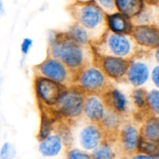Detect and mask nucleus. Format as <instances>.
Instances as JSON below:
<instances>
[{"label": "nucleus", "mask_w": 159, "mask_h": 159, "mask_svg": "<svg viewBox=\"0 0 159 159\" xmlns=\"http://www.w3.org/2000/svg\"><path fill=\"white\" fill-rule=\"evenodd\" d=\"M48 55L62 61L75 75L87 65L94 64V53L91 46L78 44L65 32L50 34Z\"/></svg>", "instance_id": "f257e3e1"}, {"label": "nucleus", "mask_w": 159, "mask_h": 159, "mask_svg": "<svg viewBox=\"0 0 159 159\" xmlns=\"http://www.w3.org/2000/svg\"><path fill=\"white\" fill-rule=\"evenodd\" d=\"M66 10L75 23L88 31L91 44L102 37L107 31L106 13L94 0H71Z\"/></svg>", "instance_id": "f03ea898"}, {"label": "nucleus", "mask_w": 159, "mask_h": 159, "mask_svg": "<svg viewBox=\"0 0 159 159\" xmlns=\"http://www.w3.org/2000/svg\"><path fill=\"white\" fill-rule=\"evenodd\" d=\"M91 48L96 55L113 56L127 60L137 57L140 51L131 35L115 34L109 30L99 40L92 43Z\"/></svg>", "instance_id": "7ed1b4c3"}, {"label": "nucleus", "mask_w": 159, "mask_h": 159, "mask_svg": "<svg viewBox=\"0 0 159 159\" xmlns=\"http://www.w3.org/2000/svg\"><path fill=\"white\" fill-rule=\"evenodd\" d=\"M86 94L77 87L72 85L63 92L53 107L59 119L73 123L83 116Z\"/></svg>", "instance_id": "20e7f679"}, {"label": "nucleus", "mask_w": 159, "mask_h": 159, "mask_svg": "<svg viewBox=\"0 0 159 159\" xmlns=\"http://www.w3.org/2000/svg\"><path fill=\"white\" fill-rule=\"evenodd\" d=\"M73 85L86 95H101L111 86L110 80L95 64L87 65L75 75Z\"/></svg>", "instance_id": "39448f33"}, {"label": "nucleus", "mask_w": 159, "mask_h": 159, "mask_svg": "<svg viewBox=\"0 0 159 159\" xmlns=\"http://www.w3.org/2000/svg\"><path fill=\"white\" fill-rule=\"evenodd\" d=\"M34 75L47 78L67 88L73 85L75 78V73L66 65L49 55H47L43 61L34 66Z\"/></svg>", "instance_id": "423d86ee"}, {"label": "nucleus", "mask_w": 159, "mask_h": 159, "mask_svg": "<svg viewBox=\"0 0 159 159\" xmlns=\"http://www.w3.org/2000/svg\"><path fill=\"white\" fill-rule=\"evenodd\" d=\"M33 88L38 107L53 108L67 87L47 78L34 75Z\"/></svg>", "instance_id": "0eeeda50"}, {"label": "nucleus", "mask_w": 159, "mask_h": 159, "mask_svg": "<svg viewBox=\"0 0 159 159\" xmlns=\"http://www.w3.org/2000/svg\"><path fill=\"white\" fill-rule=\"evenodd\" d=\"M94 64L110 81L117 82L126 81L129 60L113 56L94 54Z\"/></svg>", "instance_id": "6e6552de"}, {"label": "nucleus", "mask_w": 159, "mask_h": 159, "mask_svg": "<svg viewBox=\"0 0 159 159\" xmlns=\"http://www.w3.org/2000/svg\"><path fill=\"white\" fill-rule=\"evenodd\" d=\"M131 37L139 48L154 50L159 47V26L150 23L134 25Z\"/></svg>", "instance_id": "1a4fd4ad"}, {"label": "nucleus", "mask_w": 159, "mask_h": 159, "mask_svg": "<svg viewBox=\"0 0 159 159\" xmlns=\"http://www.w3.org/2000/svg\"><path fill=\"white\" fill-rule=\"evenodd\" d=\"M116 140L123 154L128 157L132 156L137 153L140 129L132 123L123 124L118 130Z\"/></svg>", "instance_id": "9d476101"}, {"label": "nucleus", "mask_w": 159, "mask_h": 159, "mask_svg": "<svg viewBox=\"0 0 159 159\" xmlns=\"http://www.w3.org/2000/svg\"><path fill=\"white\" fill-rule=\"evenodd\" d=\"M78 142L84 151H93L104 141V134L98 124L86 121L80 128Z\"/></svg>", "instance_id": "9b49d317"}, {"label": "nucleus", "mask_w": 159, "mask_h": 159, "mask_svg": "<svg viewBox=\"0 0 159 159\" xmlns=\"http://www.w3.org/2000/svg\"><path fill=\"white\" fill-rule=\"evenodd\" d=\"M151 78L149 65L144 61L139 60L137 57L129 60V68L126 73V81L134 88H142Z\"/></svg>", "instance_id": "f8f14e48"}, {"label": "nucleus", "mask_w": 159, "mask_h": 159, "mask_svg": "<svg viewBox=\"0 0 159 159\" xmlns=\"http://www.w3.org/2000/svg\"><path fill=\"white\" fill-rule=\"evenodd\" d=\"M107 107L100 95H86L83 117L87 122L99 124L105 114Z\"/></svg>", "instance_id": "ddd939ff"}, {"label": "nucleus", "mask_w": 159, "mask_h": 159, "mask_svg": "<svg viewBox=\"0 0 159 159\" xmlns=\"http://www.w3.org/2000/svg\"><path fill=\"white\" fill-rule=\"evenodd\" d=\"M106 107L109 110L123 116L128 112L129 101L126 95L118 89L111 86L101 95Z\"/></svg>", "instance_id": "4468645a"}, {"label": "nucleus", "mask_w": 159, "mask_h": 159, "mask_svg": "<svg viewBox=\"0 0 159 159\" xmlns=\"http://www.w3.org/2000/svg\"><path fill=\"white\" fill-rule=\"evenodd\" d=\"M106 26L107 30L115 34L131 35L134 23L132 19L115 11L106 14Z\"/></svg>", "instance_id": "2eb2a0df"}, {"label": "nucleus", "mask_w": 159, "mask_h": 159, "mask_svg": "<svg viewBox=\"0 0 159 159\" xmlns=\"http://www.w3.org/2000/svg\"><path fill=\"white\" fill-rule=\"evenodd\" d=\"M123 116L118 114L107 108L105 114L99 123V126L104 134V141L110 142L114 139H117L118 130L123 124Z\"/></svg>", "instance_id": "dca6fc26"}, {"label": "nucleus", "mask_w": 159, "mask_h": 159, "mask_svg": "<svg viewBox=\"0 0 159 159\" xmlns=\"http://www.w3.org/2000/svg\"><path fill=\"white\" fill-rule=\"evenodd\" d=\"M140 140L159 148V116L151 115L140 128Z\"/></svg>", "instance_id": "f3484780"}, {"label": "nucleus", "mask_w": 159, "mask_h": 159, "mask_svg": "<svg viewBox=\"0 0 159 159\" xmlns=\"http://www.w3.org/2000/svg\"><path fill=\"white\" fill-rule=\"evenodd\" d=\"M39 143V152L45 158L57 156L61 152L64 145L62 138L58 133L51 134L48 138Z\"/></svg>", "instance_id": "a211bd4d"}, {"label": "nucleus", "mask_w": 159, "mask_h": 159, "mask_svg": "<svg viewBox=\"0 0 159 159\" xmlns=\"http://www.w3.org/2000/svg\"><path fill=\"white\" fill-rule=\"evenodd\" d=\"M146 6L143 0H115V11L132 20L141 13Z\"/></svg>", "instance_id": "6ab92c4d"}, {"label": "nucleus", "mask_w": 159, "mask_h": 159, "mask_svg": "<svg viewBox=\"0 0 159 159\" xmlns=\"http://www.w3.org/2000/svg\"><path fill=\"white\" fill-rule=\"evenodd\" d=\"M65 33L73 41L77 43L78 44L84 47L91 46V38L88 31L78 23L73 22Z\"/></svg>", "instance_id": "aec40b11"}, {"label": "nucleus", "mask_w": 159, "mask_h": 159, "mask_svg": "<svg viewBox=\"0 0 159 159\" xmlns=\"http://www.w3.org/2000/svg\"><path fill=\"white\" fill-rule=\"evenodd\" d=\"M147 93L143 88H135L131 94V99L135 108L140 113L148 112L147 102Z\"/></svg>", "instance_id": "412c9836"}, {"label": "nucleus", "mask_w": 159, "mask_h": 159, "mask_svg": "<svg viewBox=\"0 0 159 159\" xmlns=\"http://www.w3.org/2000/svg\"><path fill=\"white\" fill-rule=\"evenodd\" d=\"M92 159H115V154L112 144L108 141H103L94 150L92 151Z\"/></svg>", "instance_id": "4be33fe9"}, {"label": "nucleus", "mask_w": 159, "mask_h": 159, "mask_svg": "<svg viewBox=\"0 0 159 159\" xmlns=\"http://www.w3.org/2000/svg\"><path fill=\"white\" fill-rule=\"evenodd\" d=\"M147 102L150 113L159 116V89H152L147 93Z\"/></svg>", "instance_id": "5701e85b"}, {"label": "nucleus", "mask_w": 159, "mask_h": 159, "mask_svg": "<svg viewBox=\"0 0 159 159\" xmlns=\"http://www.w3.org/2000/svg\"><path fill=\"white\" fill-rule=\"evenodd\" d=\"M67 159H92L91 155L86 152L77 148H68L66 152Z\"/></svg>", "instance_id": "b1692460"}, {"label": "nucleus", "mask_w": 159, "mask_h": 159, "mask_svg": "<svg viewBox=\"0 0 159 159\" xmlns=\"http://www.w3.org/2000/svg\"><path fill=\"white\" fill-rule=\"evenodd\" d=\"M95 2L103 9L106 14L115 11V0H94Z\"/></svg>", "instance_id": "393cba45"}, {"label": "nucleus", "mask_w": 159, "mask_h": 159, "mask_svg": "<svg viewBox=\"0 0 159 159\" xmlns=\"http://www.w3.org/2000/svg\"><path fill=\"white\" fill-rule=\"evenodd\" d=\"M15 155V151L9 143L6 142L3 144L0 149V157L1 159H12Z\"/></svg>", "instance_id": "a878e982"}, {"label": "nucleus", "mask_w": 159, "mask_h": 159, "mask_svg": "<svg viewBox=\"0 0 159 159\" xmlns=\"http://www.w3.org/2000/svg\"><path fill=\"white\" fill-rule=\"evenodd\" d=\"M33 40L29 37H26L23 40L21 44H20V51H21L22 54L24 56L27 55L29 52L31 51V49L33 47Z\"/></svg>", "instance_id": "bb28decb"}, {"label": "nucleus", "mask_w": 159, "mask_h": 159, "mask_svg": "<svg viewBox=\"0 0 159 159\" xmlns=\"http://www.w3.org/2000/svg\"><path fill=\"white\" fill-rule=\"evenodd\" d=\"M151 79L156 88L159 89V65L154 66L151 70Z\"/></svg>", "instance_id": "cd10ccee"}, {"label": "nucleus", "mask_w": 159, "mask_h": 159, "mask_svg": "<svg viewBox=\"0 0 159 159\" xmlns=\"http://www.w3.org/2000/svg\"><path fill=\"white\" fill-rule=\"evenodd\" d=\"M129 159H159V157L151 156V155H147L144 154L136 153L133 155L129 157Z\"/></svg>", "instance_id": "c85d7f7f"}, {"label": "nucleus", "mask_w": 159, "mask_h": 159, "mask_svg": "<svg viewBox=\"0 0 159 159\" xmlns=\"http://www.w3.org/2000/svg\"><path fill=\"white\" fill-rule=\"evenodd\" d=\"M147 6H159V0H143Z\"/></svg>", "instance_id": "c756f323"}, {"label": "nucleus", "mask_w": 159, "mask_h": 159, "mask_svg": "<svg viewBox=\"0 0 159 159\" xmlns=\"http://www.w3.org/2000/svg\"><path fill=\"white\" fill-rule=\"evenodd\" d=\"M154 58H155L156 62L157 63V65H159V47L157 48L156 49H154Z\"/></svg>", "instance_id": "7c9ffc66"}, {"label": "nucleus", "mask_w": 159, "mask_h": 159, "mask_svg": "<svg viewBox=\"0 0 159 159\" xmlns=\"http://www.w3.org/2000/svg\"><path fill=\"white\" fill-rule=\"evenodd\" d=\"M5 12H6V10H5L4 3H3L2 0H0V15H3Z\"/></svg>", "instance_id": "2f4dec72"}, {"label": "nucleus", "mask_w": 159, "mask_h": 159, "mask_svg": "<svg viewBox=\"0 0 159 159\" xmlns=\"http://www.w3.org/2000/svg\"><path fill=\"white\" fill-rule=\"evenodd\" d=\"M0 159H1V157H0Z\"/></svg>", "instance_id": "473e14b6"}]
</instances>
